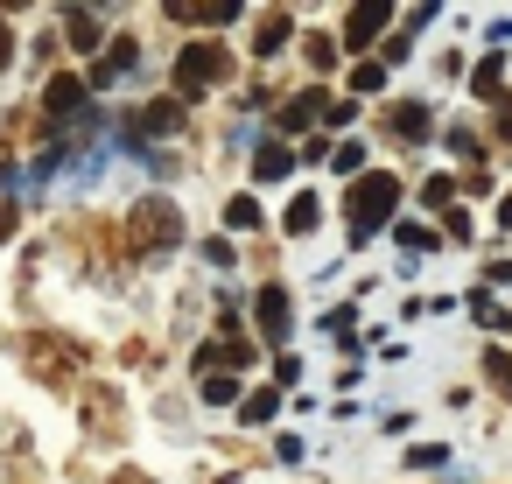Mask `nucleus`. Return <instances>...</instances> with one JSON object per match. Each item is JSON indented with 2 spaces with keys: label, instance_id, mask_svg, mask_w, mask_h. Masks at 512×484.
I'll use <instances>...</instances> for the list:
<instances>
[{
  "label": "nucleus",
  "instance_id": "15",
  "mask_svg": "<svg viewBox=\"0 0 512 484\" xmlns=\"http://www.w3.org/2000/svg\"><path fill=\"white\" fill-rule=\"evenodd\" d=\"M225 225H232V232H253V225H260V204H253V197H232V204H225Z\"/></svg>",
  "mask_w": 512,
  "mask_h": 484
},
{
  "label": "nucleus",
  "instance_id": "20",
  "mask_svg": "<svg viewBox=\"0 0 512 484\" xmlns=\"http://www.w3.org/2000/svg\"><path fill=\"white\" fill-rule=\"evenodd\" d=\"M148 225H155V239H162V246H169V239H176V232H183V225H176V211H169V204H162V211H148Z\"/></svg>",
  "mask_w": 512,
  "mask_h": 484
},
{
  "label": "nucleus",
  "instance_id": "9",
  "mask_svg": "<svg viewBox=\"0 0 512 484\" xmlns=\"http://www.w3.org/2000/svg\"><path fill=\"white\" fill-rule=\"evenodd\" d=\"M281 43H288V15H267V22L253 29V57H274Z\"/></svg>",
  "mask_w": 512,
  "mask_h": 484
},
{
  "label": "nucleus",
  "instance_id": "8",
  "mask_svg": "<svg viewBox=\"0 0 512 484\" xmlns=\"http://www.w3.org/2000/svg\"><path fill=\"white\" fill-rule=\"evenodd\" d=\"M316 218H323V211H316V197H288L281 232H288V239H309V232H316Z\"/></svg>",
  "mask_w": 512,
  "mask_h": 484
},
{
  "label": "nucleus",
  "instance_id": "24",
  "mask_svg": "<svg viewBox=\"0 0 512 484\" xmlns=\"http://www.w3.org/2000/svg\"><path fill=\"white\" fill-rule=\"evenodd\" d=\"M484 372H498V386L512 393V358H505V351H491V358H484Z\"/></svg>",
  "mask_w": 512,
  "mask_h": 484
},
{
  "label": "nucleus",
  "instance_id": "16",
  "mask_svg": "<svg viewBox=\"0 0 512 484\" xmlns=\"http://www.w3.org/2000/svg\"><path fill=\"white\" fill-rule=\"evenodd\" d=\"M351 92H386V64H358L351 71Z\"/></svg>",
  "mask_w": 512,
  "mask_h": 484
},
{
  "label": "nucleus",
  "instance_id": "18",
  "mask_svg": "<svg viewBox=\"0 0 512 484\" xmlns=\"http://www.w3.org/2000/svg\"><path fill=\"white\" fill-rule=\"evenodd\" d=\"M470 309H477V323H484V330H505V323H512V316H505L491 295H470Z\"/></svg>",
  "mask_w": 512,
  "mask_h": 484
},
{
  "label": "nucleus",
  "instance_id": "5",
  "mask_svg": "<svg viewBox=\"0 0 512 484\" xmlns=\"http://www.w3.org/2000/svg\"><path fill=\"white\" fill-rule=\"evenodd\" d=\"M197 393L211 400V407H239L246 393H239V379L225 372V365H211V372H197Z\"/></svg>",
  "mask_w": 512,
  "mask_h": 484
},
{
  "label": "nucleus",
  "instance_id": "22",
  "mask_svg": "<svg viewBox=\"0 0 512 484\" xmlns=\"http://www.w3.org/2000/svg\"><path fill=\"white\" fill-rule=\"evenodd\" d=\"M204 260L211 267H232V239H204Z\"/></svg>",
  "mask_w": 512,
  "mask_h": 484
},
{
  "label": "nucleus",
  "instance_id": "2",
  "mask_svg": "<svg viewBox=\"0 0 512 484\" xmlns=\"http://www.w3.org/2000/svg\"><path fill=\"white\" fill-rule=\"evenodd\" d=\"M218 71H225V57H218L211 43H190V50L176 57V92H183V99H204V85H211Z\"/></svg>",
  "mask_w": 512,
  "mask_h": 484
},
{
  "label": "nucleus",
  "instance_id": "4",
  "mask_svg": "<svg viewBox=\"0 0 512 484\" xmlns=\"http://www.w3.org/2000/svg\"><path fill=\"white\" fill-rule=\"evenodd\" d=\"M253 316H260V330H267V344H281V337H288V288L267 281V288L253 295Z\"/></svg>",
  "mask_w": 512,
  "mask_h": 484
},
{
  "label": "nucleus",
  "instance_id": "23",
  "mask_svg": "<svg viewBox=\"0 0 512 484\" xmlns=\"http://www.w3.org/2000/svg\"><path fill=\"white\" fill-rule=\"evenodd\" d=\"M407 463H414V470H442V449H428V442H421V449H407Z\"/></svg>",
  "mask_w": 512,
  "mask_h": 484
},
{
  "label": "nucleus",
  "instance_id": "13",
  "mask_svg": "<svg viewBox=\"0 0 512 484\" xmlns=\"http://www.w3.org/2000/svg\"><path fill=\"white\" fill-rule=\"evenodd\" d=\"M316 113H323V99H288V106H281V127H288V134H302Z\"/></svg>",
  "mask_w": 512,
  "mask_h": 484
},
{
  "label": "nucleus",
  "instance_id": "11",
  "mask_svg": "<svg viewBox=\"0 0 512 484\" xmlns=\"http://www.w3.org/2000/svg\"><path fill=\"white\" fill-rule=\"evenodd\" d=\"M470 85H477V99H498V85H505V57H484V64L470 71Z\"/></svg>",
  "mask_w": 512,
  "mask_h": 484
},
{
  "label": "nucleus",
  "instance_id": "6",
  "mask_svg": "<svg viewBox=\"0 0 512 484\" xmlns=\"http://www.w3.org/2000/svg\"><path fill=\"white\" fill-rule=\"evenodd\" d=\"M288 169H295V155H288V148H281V141H267V148H260V155H253V183H281V176H288Z\"/></svg>",
  "mask_w": 512,
  "mask_h": 484
},
{
  "label": "nucleus",
  "instance_id": "12",
  "mask_svg": "<svg viewBox=\"0 0 512 484\" xmlns=\"http://www.w3.org/2000/svg\"><path fill=\"white\" fill-rule=\"evenodd\" d=\"M239 414L260 428V421H274V414H281V393H274V386H267V393H246V400H239Z\"/></svg>",
  "mask_w": 512,
  "mask_h": 484
},
{
  "label": "nucleus",
  "instance_id": "25",
  "mask_svg": "<svg viewBox=\"0 0 512 484\" xmlns=\"http://www.w3.org/2000/svg\"><path fill=\"white\" fill-rule=\"evenodd\" d=\"M15 232V204H0V239H8Z\"/></svg>",
  "mask_w": 512,
  "mask_h": 484
},
{
  "label": "nucleus",
  "instance_id": "3",
  "mask_svg": "<svg viewBox=\"0 0 512 484\" xmlns=\"http://www.w3.org/2000/svg\"><path fill=\"white\" fill-rule=\"evenodd\" d=\"M386 22H393V8H386V0H365V8H351V22H344V43H351V50H372Z\"/></svg>",
  "mask_w": 512,
  "mask_h": 484
},
{
  "label": "nucleus",
  "instance_id": "14",
  "mask_svg": "<svg viewBox=\"0 0 512 484\" xmlns=\"http://www.w3.org/2000/svg\"><path fill=\"white\" fill-rule=\"evenodd\" d=\"M393 134L421 141V134H428V106H393Z\"/></svg>",
  "mask_w": 512,
  "mask_h": 484
},
{
  "label": "nucleus",
  "instance_id": "10",
  "mask_svg": "<svg viewBox=\"0 0 512 484\" xmlns=\"http://www.w3.org/2000/svg\"><path fill=\"white\" fill-rule=\"evenodd\" d=\"M64 29H71V43H78V50H99V15L71 8V15H64Z\"/></svg>",
  "mask_w": 512,
  "mask_h": 484
},
{
  "label": "nucleus",
  "instance_id": "17",
  "mask_svg": "<svg viewBox=\"0 0 512 484\" xmlns=\"http://www.w3.org/2000/svg\"><path fill=\"white\" fill-rule=\"evenodd\" d=\"M330 162H337L344 176H365V148H358V141H337V155H330Z\"/></svg>",
  "mask_w": 512,
  "mask_h": 484
},
{
  "label": "nucleus",
  "instance_id": "1",
  "mask_svg": "<svg viewBox=\"0 0 512 484\" xmlns=\"http://www.w3.org/2000/svg\"><path fill=\"white\" fill-rule=\"evenodd\" d=\"M393 204H400V176H386V169H379V176H358V183H351V239L365 246V239L393 218Z\"/></svg>",
  "mask_w": 512,
  "mask_h": 484
},
{
  "label": "nucleus",
  "instance_id": "26",
  "mask_svg": "<svg viewBox=\"0 0 512 484\" xmlns=\"http://www.w3.org/2000/svg\"><path fill=\"white\" fill-rule=\"evenodd\" d=\"M498 225H505V232H512V197H505V204H498Z\"/></svg>",
  "mask_w": 512,
  "mask_h": 484
},
{
  "label": "nucleus",
  "instance_id": "21",
  "mask_svg": "<svg viewBox=\"0 0 512 484\" xmlns=\"http://www.w3.org/2000/svg\"><path fill=\"white\" fill-rule=\"evenodd\" d=\"M400 246H407V253H428L435 232H428V225H400Z\"/></svg>",
  "mask_w": 512,
  "mask_h": 484
},
{
  "label": "nucleus",
  "instance_id": "19",
  "mask_svg": "<svg viewBox=\"0 0 512 484\" xmlns=\"http://www.w3.org/2000/svg\"><path fill=\"white\" fill-rule=\"evenodd\" d=\"M449 197H456L449 176H428V183H421V204H449Z\"/></svg>",
  "mask_w": 512,
  "mask_h": 484
},
{
  "label": "nucleus",
  "instance_id": "7",
  "mask_svg": "<svg viewBox=\"0 0 512 484\" xmlns=\"http://www.w3.org/2000/svg\"><path fill=\"white\" fill-rule=\"evenodd\" d=\"M85 92H92V85H85V78H71V71H64V78H50V113H78V106H85Z\"/></svg>",
  "mask_w": 512,
  "mask_h": 484
}]
</instances>
